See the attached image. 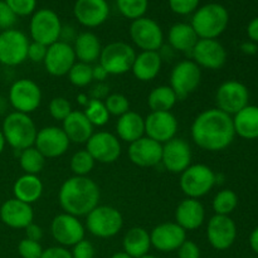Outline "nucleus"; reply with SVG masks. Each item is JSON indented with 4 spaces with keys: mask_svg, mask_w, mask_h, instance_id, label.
Masks as SVG:
<instances>
[{
    "mask_svg": "<svg viewBox=\"0 0 258 258\" xmlns=\"http://www.w3.org/2000/svg\"><path fill=\"white\" fill-rule=\"evenodd\" d=\"M241 50L244 53V54L252 55V54H256L257 50H258V47H257L256 43H253V42H251V40H248V42L242 43V44H241Z\"/></svg>",
    "mask_w": 258,
    "mask_h": 258,
    "instance_id": "13d9d810",
    "label": "nucleus"
},
{
    "mask_svg": "<svg viewBox=\"0 0 258 258\" xmlns=\"http://www.w3.org/2000/svg\"><path fill=\"white\" fill-rule=\"evenodd\" d=\"M199 37L190 23H175L168 33V42L171 49L183 53H191Z\"/></svg>",
    "mask_w": 258,
    "mask_h": 258,
    "instance_id": "7c9ffc66",
    "label": "nucleus"
},
{
    "mask_svg": "<svg viewBox=\"0 0 258 258\" xmlns=\"http://www.w3.org/2000/svg\"><path fill=\"white\" fill-rule=\"evenodd\" d=\"M0 219L5 226L14 229H25L34 219V212L30 204L12 198L0 207Z\"/></svg>",
    "mask_w": 258,
    "mask_h": 258,
    "instance_id": "393cba45",
    "label": "nucleus"
},
{
    "mask_svg": "<svg viewBox=\"0 0 258 258\" xmlns=\"http://www.w3.org/2000/svg\"><path fill=\"white\" fill-rule=\"evenodd\" d=\"M206 219V209L199 199L186 198L178 204L175 209V223L184 231H196L203 226Z\"/></svg>",
    "mask_w": 258,
    "mask_h": 258,
    "instance_id": "a878e982",
    "label": "nucleus"
},
{
    "mask_svg": "<svg viewBox=\"0 0 258 258\" xmlns=\"http://www.w3.org/2000/svg\"><path fill=\"white\" fill-rule=\"evenodd\" d=\"M202 70L194 60H181L176 63L170 73V87L178 100H184L199 87Z\"/></svg>",
    "mask_w": 258,
    "mask_h": 258,
    "instance_id": "9d476101",
    "label": "nucleus"
},
{
    "mask_svg": "<svg viewBox=\"0 0 258 258\" xmlns=\"http://www.w3.org/2000/svg\"><path fill=\"white\" fill-rule=\"evenodd\" d=\"M95 159L87 150H78L71 158L70 166L76 176H87L95 168Z\"/></svg>",
    "mask_w": 258,
    "mask_h": 258,
    "instance_id": "ea45409f",
    "label": "nucleus"
},
{
    "mask_svg": "<svg viewBox=\"0 0 258 258\" xmlns=\"http://www.w3.org/2000/svg\"><path fill=\"white\" fill-rule=\"evenodd\" d=\"M122 226V214L110 206H97L86 216V228L98 238L115 237Z\"/></svg>",
    "mask_w": 258,
    "mask_h": 258,
    "instance_id": "423d86ee",
    "label": "nucleus"
},
{
    "mask_svg": "<svg viewBox=\"0 0 258 258\" xmlns=\"http://www.w3.org/2000/svg\"><path fill=\"white\" fill-rule=\"evenodd\" d=\"M116 7L126 19L135 20L145 17L149 8V0H116Z\"/></svg>",
    "mask_w": 258,
    "mask_h": 258,
    "instance_id": "58836bf2",
    "label": "nucleus"
},
{
    "mask_svg": "<svg viewBox=\"0 0 258 258\" xmlns=\"http://www.w3.org/2000/svg\"><path fill=\"white\" fill-rule=\"evenodd\" d=\"M140 258H158V257L153 256V254H145V256H143V257H140Z\"/></svg>",
    "mask_w": 258,
    "mask_h": 258,
    "instance_id": "0e129e2a",
    "label": "nucleus"
},
{
    "mask_svg": "<svg viewBox=\"0 0 258 258\" xmlns=\"http://www.w3.org/2000/svg\"><path fill=\"white\" fill-rule=\"evenodd\" d=\"M44 67L50 76L62 77L68 75L72 66L76 63V54L70 43L63 40L53 43L48 47L44 58Z\"/></svg>",
    "mask_w": 258,
    "mask_h": 258,
    "instance_id": "a211bd4d",
    "label": "nucleus"
},
{
    "mask_svg": "<svg viewBox=\"0 0 258 258\" xmlns=\"http://www.w3.org/2000/svg\"><path fill=\"white\" fill-rule=\"evenodd\" d=\"M9 102L17 112L29 115L39 108L42 103V90L34 81L20 78L10 87Z\"/></svg>",
    "mask_w": 258,
    "mask_h": 258,
    "instance_id": "9b49d317",
    "label": "nucleus"
},
{
    "mask_svg": "<svg viewBox=\"0 0 258 258\" xmlns=\"http://www.w3.org/2000/svg\"><path fill=\"white\" fill-rule=\"evenodd\" d=\"M107 76H108V73L106 72V70L100 64V63H98V64H96L95 67H92V77H93V80L97 81L98 83L103 82V81L107 78Z\"/></svg>",
    "mask_w": 258,
    "mask_h": 258,
    "instance_id": "4d7b16f0",
    "label": "nucleus"
},
{
    "mask_svg": "<svg viewBox=\"0 0 258 258\" xmlns=\"http://www.w3.org/2000/svg\"><path fill=\"white\" fill-rule=\"evenodd\" d=\"M111 258H133L131 256H128L126 252H116V253L112 254V257Z\"/></svg>",
    "mask_w": 258,
    "mask_h": 258,
    "instance_id": "680f3d73",
    "label": "nucleus"
},
{
    "mask_svg": "<svg viewBox=\"0 0 258 258\" xmlns=\"http://www.w3.org/2000/svg\"><path fill=\"white\" fill-rule=\"evenodd\" d=\"M178 127V120L170 111H151L145 117L146 136L161 145L175 138Z\"/></svg>",
    "mask_w": 258,
    "mask_h": 258,
    "instance_id": "f3484780",
    "label": "nucleus"
},
{
    "mask_svg": "<svg viewBox=\"0 0 258 258\" xmlns=\"http://www.w3.org/2000/svg\"><path fill=\"white\" fill-rule=\"evenodd\" d=\"M122 247L123 252L133 258H140L149 254L151 248L150 233L143 227H134L126 232Z\"/></svg>",
    "mask_w": 258,
    "mask_h": 258,
    "instance_id": "72a5a7b5",
    "label": "nucleus"
},
{
    "mask_svg": "<svg viewBox=\"0 0 258 258\" xmlns=\"http://www.w3.org/2000/svg\"><path fill=\"white\" fill-rule=\"evenodd\" d=\"M68 80L76 87H86L93 81L92 66L83 62H76L68 72Z\"/></svg>",
    "mask_w": 258,
    "mask_h": 258,
    "instance_id": "a19ab883",
    "label": "nucleus"
},
{
    "mask_svg": "<svg viewBox=\"0 0 258 258\" xmlns=\"http://www.w3.org/2000/svg\"><path fill=\"white\" fill-rule=\"evenodd\" d=\"M171 12L178 15L193 14L199 8L201 0H168Z\"/></svg>",
    "mask_w": 258,
    "mask_h": 258,
    "instance_id": "49530a36",
    "label": "nucleus"
},
{
    "mask_svg": "<svg viewBox=\"0 0 258 258\" xmlns=\"http://www.w3.org/2000/svg\"><path fill=\"white\" fill-rule=\"evenodd\" d=\"M14 198L30 204L38 202L43 194V183L38 175L24 174L15 180L13 185Z\"/></svg>",
    "mask_w": 258,
    "mask_h": 258,
    "instance_id": "473e14b6",
    "label": "nucleus"
},
{
    "mask_svg": "<svg viewBox=\"0 0 258 258\" xmlns=\"http://www.w3.org/2000/svg\"><path fill=\"white\" fill-rule=\"evenodd\" d=\"M18 253L22 258H40L43 253V248L39 242L24 238L18 244Z\"/></svg>",
    "mask_w": 258,
    "mask_h": 258,
    "instance_id": "a18cd8bd",
    "label": "nucleus"
},
{
    "mask_svg": "<svg viewBox=\"0 0 258 258\" xmlns=\"http://www.w3.org/2000/svg\"><path fill=\"white\" fill-rule=\"evenodd\" d=\"M62 22L57 13L48 8L35 10L29 23V33L33 42L42 43L49 47L60 39Z\"/></svg>",
    "mask_w": 258,
    "mask_h": 258,
    "instance_id": "0eeeda50",
    "label": "nucleus"
},
{
    "mask_svg": "<svg viewBox=\"0 0 258 258\" xmlns=\"http://www.w3.org/2000/svg\"><path fill=\"white\" fill-rule=\"evenodd\" d=\"M5 139H4V135H3L2 130H0V154L4 151V148H5Z\"/></svg>",
    "mask_w": 258,
    "mask_h": 258,
    "instance_id": "e2e57ef3",
    "label": "nucleus"
},
{
    "mask_svg": "<svg viewBox=\"0 0 258 258\" xmlns=\"http://www.w3.org/2000/svg\"><path fill=\"white\" fill-rule=\"evenodd\" d=\"M207 238L217 251L231 248L237 238V226L229 216L214 214L207 226Z\"/></svg>",
    "mask_w": 258,
    "mask_h": 258,
    "instance_id": "dca6fc26",
    "label": "nucleus"
},
{
    "mask_svg": "<svg viewBox=\"0 0 258 258\" xmlns=\"http://www.w3.org/2000/svg\"><path fill=\"white\" fill-rule=\"evenodd\" d=\"M179 258H201V248L193 241L185 239L184 243L178 248Z\"/></svg>",
    "mask_w": 258,
    "mask_h": 258,
    "instance_id": "3c124183",
    "label": "nucleus"
},
{
    "mask_svg": "<svg viewBox=\"0 0 258 258\" xmlns=\"http://www.w3.org/2000/svg\"><path fill=\"white\" fill-rule=\"evenodd\" d=\"M70 144V140L62 127L47 126L38 131L34 146L45 159H54L67 153Z\"/></svg>",
    "mask_w": 258,
    "mask_h": 258,
    "instance_id": "aec40b11",
    "label": "nucleus"
},
{
    "mask_svg": "<svg viewBox=\"0 0 258 258\" xmlns=\"http://www.w3.org/2000/svg\"><path fill=\"white\" fill-rule=\"evenodd\" d=\"M83 113L88 118V121L92 123L93 127L95 126H98V127L105 126L110 120V113L106 108L105 102L101 100H96V98H90Z\"/></svg>",
    "mask_w": 258,
    "mask_h": 258,
    "instance_id": "4c0bfd02",
    "label": "nucleus"
},
{
    "mask_svg": "<svg viewBox=\"0 0 258 258\" xmlns=\"http://www.w3.org/2000/svg\"><path fill=\"white\" fill-rule=\"evenodd\" d=\"M106 108H107L110 116H122L127 111H130V102L127 97L122 93H111L103 100Z\"/></svg>",
    "mask_w": 258,
    "mask_h": 258,
    "instance_id": "79ce46f5",
    "label": "nucleus"
},
{
    "mask_svg": "<svg viewBox=\"0 0 258 258\" xmlns=\"http://www.w3.org/2000/svg\"><path fill=\"white\" fill-rule=\"evenodd\" d=\"M176 101L178 97L170 86H159L149 95L148 105L151 111H170Z\"/></svg>",
    "mask_w": 258,
    "mask_h": 258,
    "instance_id": "f704fd0d",
    "label": "nucleus"
},
{
    "mask_svg": "<svg viewBox=\"0 0 258 258\" xmlns=\"http://www.w3.org/2000/svg\"><path fill=\"white\" fill-rule=\"evenodd\" d=\"M136 52L128 43L112 42L102 48L100 54V64L108 75H125L131 71Z\"/></svg>",
    "mask_w": 258,
    "mask_h": 258,
    "instance_id": "6e6552de",
    "label": "nucleus"
},
{
    "mask_svg": "<svg viewBox=\"0 0 258 258\" xmlns=\"http://www.w3.org/2000/svg\"><path fill=\"white\" fill-rule=\"evenodd\" d=\"M73 258H93L95 257V247L87 239H82L73 246L72 251Z\"/></svg>",
    "mask_w": 258,
    "mask_h": 258,
    "instance_id": "8fccbe9b",
    "label": "nucleus"
},
{
    "mask_svg": "<svg viewBox=\"0 0 258 258\" xmlns=\"http://www.w3.org/2000/svg\"><path fill=\"white\" fill-rule=\"evenodd\" d=\"M19 165L24 174L38 175L45 165V158L35 146L20 151Z\"/></svg>",
    "mask_w": 258,
    "mask_h": 258,
    "instance_id": "c9c22d12",
    "label": "nucleus"
},
{
    "mask_svg": "<svg viewBox=\"0 0 258 258\" xmlns=\"http://www.w3.org/2000/svg\"><path fill=\"white\" fill-rule=\"evenodd\" d=\"M116 134L120 140L134 143L145 135V118L135 111H127L116 122Z\"/></svg>",
    "mask_w": 258,
    "mask_h": 258,
    "instance_id": "c85d7f7f",
    "label": "nucleus"
},
{
    "mask_svg": "<svg viewBox=\"0 0 258 258\" xmlns=\"http://www.w3.org/2000/svg\"><path fill=\"white\" fill-rule=\"evenodd\" d=\"M161 164L173 174H181L191 165V149L184 139L174 138L163 144Z\"/></svg>",
    "mask_w": 258,
    "mask_h": 258,
    "instance_id": "6ab92c4d",
    "label": "nucleus"
},
{
    "mask_svg": "<svg viewBox=\"0 0 258 258\" xmlns=\"http://www.w3.org/2000/svg\"><path fill=\"white\" fill-rule=\"evenodd\" d=\"M73 15L83 27L97 28L108 19L110 5L107 0H76Z\"/></svg>",
    "mask_w": 258,
    "mask_h": 258,
    "instance_id": "4be33fe9",
    "label": "nucleus"
},
{
    "mask_svg": "<svg viewBox=\"0 0 258 258\" xmlns=\"http://www.w3.org/2000/svg\"><path fill=\"white\" fill-rule=\"evenodd\" d=\"M191 55L199 67L207 70H219L227 62L226 48L217 39H199Z\"/></svg>",
    "mask_w": 258,
    "mask_h": 258,
    "instance_id": "412c9836",
    "label": "nucleus"
},
{
    "mask_svg": "<svg viewBox=\"0 0 258 258\" xmlns=\"http://www.w3.org/2000/svg\"><path fill=\"white\" fill-rule=\"evenodd\" d=\"M72 47L75 50L76 59H78V62L92 64L93 62L100 59L102 45H101L100 39L95 33L82 32L77 34L75 44Z\"/></svg>",
    "mask_w": 258,
    "mask_h": 258,
    "instance_id": "c756f323",
    "label": "nucleus"
},
{
    "mask_svg": "<svg viewBox=\"0 0 258 258\" xmlns=\"http://www.w3.org/2000/svg\"><path fill=\"white\" fill-rule=\"evenodd\" d=\"M229 23V13L218 3L202 5L191 15L190 25L199 39H217L224 33Z\"/></svg>",
    "mask_w": 258,
    "mask_h": 258,
    "instance_id": "7ed1b4c3",
    "label": "nucleus"
},
{
    "mask_svg": "<svg viewBox=\"0 0 258 258\" xmlns=\"http://www.w3.org/2000/svg\"><path fill=\"white\" fill-rule=\"evenodd\" d=\"M232 118L236 135L244 140L258 139V106H246Z\"/></svg>",
    "mask_w": 258,
    "mask_h": 258,
    "instance_id": "2f4dec72",
    "label": "nucleus"
},
{
    "mask_svg": "<svg viewBox=\"0 0 258 258\" xmlns=\"http://www.w3.org/2000/svg\"><path fill=\"white\" fill-rule=\"evenodd\" d=\"M185 239L186 231L175 222L161 223L150 232L151 247L160 252L178 251Z\"/></svg>",
    "mask_w": 258,
    "mask_h": 258,
    "instance_id": "5701e85b",
    "label": "nucleus"
},
{
    "mask_svg": "<svg viewBox=\"0 0 258 258\" xmlns=\"http://www.w3.org/2000/svg\"><path fill=\"white\" fill-rule=\"evenodd\" d=\"M2 133L5 143L14 150L23 151L34 146L38 130L29 115L22 112H10L3 121Z\"/></svg>",
    "mask_w": 258,
    "mask_h": 258,
    "instance_id": "20e7f679",
    "label": "nucleus"
},
{
    "mask_svg": "<svg viewBox=\"0 0 258 258\" xmlns=\"http://www.w3.org/2000/svg\"><path fill=\"white\" fill-rule=\"evenodd\" d=\"M161 64H163V57L160 52L141 50L134 59L131 72L136 80L141 82H149L156 78V76L160 73Z\"/></svg>",
    "mask_w": 258,
    "mask_h": 258,
    "instance_id": "bb28decb",
    "label": "nucleus"
},
{
    "mask_svg": "<svg viewBox=\"0 0 258 258\" xmlns=\"http://www.w3.org/2000/svg\"><path fill=\"white\" fill-rule=\"evenodd\" d=\"M85 227L78 217L68 213H60L53 218L50 233L54 241L62 247H73L85 239Z\"/></svg>",
    "mask_w": 258,
    "mask_h": 258,
    "instance_id": "4468645a",
    "label": "nucleus"
},
{
    "mask_svg": "<svg viewBox=\"0 0 258 258\" xmlns=\"http://www.w3.org/2000/svg\"><path fill=\"white\" fill-rule=\"evenodd\" d=\"M18 17L14 14L12 9L8 7L4 0H0V30L12 29L17 23Z\"/></svg>",
    "mask_w": 258,
    "mask_h": 258,
    "instance_id": "de8ad7c7",
    "label": "nucleus"
},
{
    "mask_svg": "<svg viewBox=\"0 0 258 258\" xmlns=\"http://www.w3.org/2000/svg\"><path fill=\"white\" fill-rule=\"evenodd\" d=\"M247 35H248L249 40L253 43H258V17L253 18L251 22L247 25Z\"/></svg>",
    "mask_w": 258,
    "mask_h": 258,
    "instance_id": "5fc2aeb1",
    "label": "nucleus"
},
{
    "mask_svg": "<svg viewBox=\"0 0 258 258\" xmlns=\"http://www.w3.org/2000/svg\"><path fill=\"white\" fill-rule=\"evenodd\" d=\"M40 258H73L71 251H68L66 247L54 246L49 247L47 249H43L42 257Z\"/></svg>",
    "mask_w": 258,
    "mask_h": 258,
    "instance_id": "603ef678",
    "label": "nucleus"
},
{
    "mask_svg": "<svg viewBox=\"0 0 258 258\" xmlns=\"http://www.w3.org/2000/svg\"><path fill=\"white\" fill-rule=\"evenodd\" d=\"M127 154L131 163L135 165L140 168H151L161 163L163 145L148 136H143L130 144Z\"/></svg>",
    "mask_w": 258,
    "mask_h": 258,
    "instance_id": "b1692460",
    "label": "nucleus"
},
{
    "mask_svg": "<svg viewBox=\"0 0 258 258\" xmlns=\"http://www.w3.org/2000/svg\"><path fill=\"white\" fill-rule=\"evenodd\" d=\"M72 111L70 101L64 97H54L49 102L50 116L57 121H63Z\"/></svg>",
    "mask_w": 258,
    "mask_h": 258,
    "instance_id": "37998d69",
    "label": "nucleus"
},
{
    "mask_svg": "<svg viewBox=\"0 0 258 258\" xmlns=\"http://www.w3.org/2000/svg\"><path fill=\"white\" fill-rule=\"evenodd\" d=\"M91 95H92V98H96V100H105L108 96V87L106 85H103L102 82L98 83V85L95 86L93 90L91 91Z\"/></svg>",
    "mask_w": 258,
    "mask_h": 258,
    "instance_id": "6e6d98bb",
    "label": "nucleus"
},
{
    "mask_svg": "<svg viewBox=\"0 0 258 258\" xmlns=\"http://www.w3.org/2000/svg\"><path fill=\"white\" fill-rule=\"evenodd\" d=\"M216 183V173L206 164H194L180 174V189L188 198L199 199L207 196Z\"/></svg>",
    "mask_w": 258,
    "mask_h": 258,
    "instance_id": "39448f33",
    "label": "nucleus"
},
{
    "mask_svg": "<svg viewBox=\"0 0 258 258\" xmlns=\"http://www.w3.org/2000/svg\"><path fill=\"white\" fill-rule=\"evenodd\" d=\"M249 258H257V257H249Z\"/></svg>",
    "mask_w": 258,
    "mask_h": 258,
    "instance_id": "69168bd1",
    "label": "nucleus"
},
{
    "mask_svg": "<svg viewBox=\"0 0 258 258\" xmlns=\"http://www.w3.org/2000/svg\"><path fill=\"white\" fill-rule=\"evenodd\" d=\"M47 45L32 40L29 43V47H28L27 59H29L33 63H43L44 62L45 54H47Z\"/></svg>",
    "mask_w": 258,
    "mask_h": 258,
    "instance_id": "09e8293b",
    "label": "nucleus"
},
{
    "mask_svg": "<svg viewBox=\"0 0 258 258\" xmlns=\"http://www.w3.org/2000/svg\"><path fill=\"white\" fill-rule=\"evenodd\" d=\"M101 193L97 184L88 176H72L62 184L58 202L64 213L85 217L98 206Z\"/></svg>",
    "mask_w": 258,
    "mask_h": 258,
    "instance_id": "f03ea898",
    "label": "nucleus"
},
{
    "mask_svg": "<svg viewBox=\"0 0 258 258\" xmlns=\"http://www.w3.org/2000/svg\"><path fill=\"white\" fill-rule=\"evenodd\" d=\"M17 17H28L35 12L37 0H4Z\"/></svg>",
    "mask_w": 258,
    "mask_h": 258,
    "instance_id": "c03bdc74",
    "label": "nucleus"
},
{
    "mask_svg": "<svg viewBox=\"0 0 258 258\" xmlns=\"http://www.w3.org/2000/svg\"><path fill=\"white\" fill-rule=\"evenodd\" d=\"M249 247L254 253L258 254V227H256L249 234Z\"/></svg>",
    "mask_w": 258,
    "mask_h": 258,
    "instance_id": "bf43d9fd",
    "label": "nucleus"
},
{
    "mask_svg": "<svg viewBox=\"0 0 258 258\" xmlns=\"http://www.w3.org/2000/svg\"><path fill=\"white\" fill-rule=\"evenodd\" d=\"M77 101H78V103H80L81 106L86 107V106H87V103H88V101H90V98H88V96L86 95V93H78Z\"/></svg>",
    "mask_w": 258,
    "mask_h": 258,
    "instance_id": "052dcab7",
    "label": "nucleus"
},
{
    "mask_svg": "<svg viewBox=\"0 0 258 258\" xmlns=\"http://www.w3.org/2000/svg\"><path fill=\"white\" fill-rule=\"evenodd\" d=\"M248 88L238 81H226L218 87L216 92L217 108L227 115L234 116L237 112L248 106Z\"/></svg>",
    "mask_w": 258,
    "mask_h": 258,
    "instance_id": "ddd939ff",
    "label": "nucleus"
},
{
    "mask_svg": "<svg viewBox=\"0 0 258 258\" xmlns=\"http://www.w3.org/2000/svg\"><path fill=\"white\" fill-rule=\"evenodd\" d=\"M29 39L22 32L12 28L0 33V64L15 67L27 60Z\"/></svg>",
    "mask_w": 258,
    "mask_h": 258,
    "instance_id": "1a4fd4ad",
    "label": "nucleus"
},
{
    "mask_svg": "<svg viewBox=\"0 0 258 258\" xmlns=\"http://www.w3.org/2000/svg\"><path fill=\"white\" fill-rule=\"evenodd\" d=\"M86 150L91 154L95 161L101 164H112L121 155V144L116 135L108 131L93 133L86 143Z\"/></svg>",
    "mask_w": 258,
    "mask_h": 258,
    "instance_id": "2eb2a0df",
    "label": "nucleus"
},
{
    "mask_svg": "<svg viewBox=\"0 0 258 258\" xmlns=\"http://www.w3.org/2000/svg\"><path fill=\"white\" fill-rule=\"evenodd\" d=\"M62 130L70 143L86 144L93 135V125L88 121L83 111H72L62 121Z\"/></svg>",
    "mask_w": 258,
    "mask_h": 258,
    "instance_id": "cd10ccee",
    "label": "nucleus"
},
{
    "mask_svg": "<svg viewBox=\"0 0 258 258\" xmlns=\"http://www.w3.org/2000/svg\"><path fill=\"white\" fill-rule=\"evenodd\" d=\"M213 211L219 216H229L238 206V197L231 189L218 191L213 199Z\"/></svg>",
    "mask_w": 258,
    "mask_h": 258,
    "instance_id": "e433bc0d",
    "label": "nucleus"
},
{
    "mask_svg": "<svg viewBox=\"0 0 258 258\" xmlns=\"http://www.w3.org/2000/svg\"><path fill=\"white\" fill-rule=\"evenodd\" d=\"M130 37L134 44L141 50L159 52L164 45V33L158 22L148 17L133 20L130 25Z\"/></svg>",
    "mask_w": 258,
    "mask_h": 258,
    "instance_id": "f8f14e48",
    "label": "nucleus"
},
{
    "mask_svg": "<svg viewBox=\"0 0 258 258\" xmlns=\"http://www.w3.org/2000/svg\"><path fill=\"white\" fill-rule=\"evenodd\" d=\"M191 139L202 150L222 151L234 140V126L232 116L218 108L203 111L191 123Z\"/></svg>",
    "mask_w": 258,
    "mask_h": 258,
    "instance_id": "f257e3e1",
    "label": "nucleus"
},
{
    "mask_svg": "<svg viewBox=\"0 0 258 258\" xmlns=\"http://www.w3.org/2000/svg\"><path fill=\"white\" fill-rule=\"evenodd\" d=\"M25 238L30 239V241L39 242L43 238V229L42 227L38 226L35 223H30L29 226L25 228Z\"/></svg>",
    "mask_w": 258,
    "mask_h": 258,
    "instance_id": "864d4df0",
    "label": "nucleus"
}]
</instances>
